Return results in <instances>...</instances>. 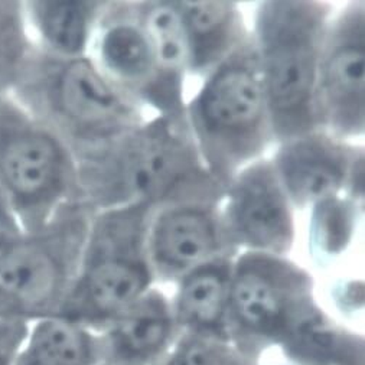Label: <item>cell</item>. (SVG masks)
I'll use <instances>...</instances> for the list:
<instances>
[{
	"mask_svg": "<svg viewBox=\"0 0 365 365\" xmlns=\"http://www.w3.org/2000/svg\"><path fill=\"white\" fill-rule=\"evenodd\" d=\"M74 159L81 201L94 212L225 195L202 165L188 125L162 115Z\"/></svg>",
	"mask_w": 365,
	"mask_h": 365,
	"instance_id": "cell-1",
	"label": "cell"
},
{
	"mask_svg": "<svg viewBox=\"0 0 365 365\" xmlns=\"http://www.w3.org/2000/svg\"><path fill=\"white\" fill-rule=\"evenodd\" d=\"M11 96L63 139L74 158L146 121L142 106L117 88L91 56H56L38 45Z\"/></svg>",
	"mask_w": 365,
	"mask_h": 365,
	"instance_id": "cell-2",
	"label": "cell"
},
{
	"mask_svg": "<svg viewBox=\"0 0 365 365\" xmlns=\"http://www.w3.org/2000/svg\"><path fill=\"white\" fill-rule=\"evenodd\" d=\"M332 8L309 0H270L257 6L252 32L274 142L319 130L315 86Z\"/></svg>",
	"mask_w": 365,
	"mask_h": 365,
	"instance_id": "cell-3",
	"label": "cell"
},
{
	"mask_svg": "<svg viewBox=\"0 0 365 365\" xmlns=\"http://www.w3.org/2000/svg\"><path fill=\"white\" fill-rule=\"evenodd\" d=\"M185 117L202 165L222 190L274 142L252 35L205 77Z\"/></svg>",
	"mask_w": 365,
	"mask_h": 365,
	"instance_id": "cell-4",
	"label": "cell"
},
{
	"mask_svg": "<svg viewBox=\"0 0 365 365\" xmlns=\"http://www.w3.org/2000/svg\"><path fill=\"white\" fill-rule=\"evenodd\" d=\"M153 211L152 204L138 202L94 214L59 318L98 334L152 289L146 240Z\"/></svg>",
	"mask_w": 365,
	"mask_h": 365,
	"instance_id": "cell-5",
	"label": "cell"
},
{
	"mask_svg": "<svg viewBox=\"0 0 365 365\" xmlns=\"http://www.w3.org/2000/svg\"><path fill=\"white\" fill-rule=\"evenodd\" d=\"M94 211L61 207L35 232L12 235L0 256V318L29 324L58 317L77 279Z\"/></svg>",
	"mask_w": 365,
	"mask_h": 365,
	"instance_id": "cell-6",
	"label": "cell"
},
{
	"mask_svg": "<svg viewBox=\"0 0 365 365\" xmlns=\"http://www.w3.org/2000/svg\"><path fill=\"white\" fill-rule=\"evenodd\" d=\"M312 276L286 256L245 252L234 259L228 294V336L234 349L259 364L321 317Z\"/></svg>",
	"mask_w": 365,
	"mask_h": 365,
	"instance_id": "cell-7",
	"label": "cell"
},
{
	"mask_svg": "<svg viewBox=\"0 0 365 365\" xmlns=\"http://www.w3.org/2000/svg\"><path fill=\"white\" fill-rule=\"evenodd\" d=\"M0 187L21 232L43 228L61 207L81 201L71 149L11 94L0 96Z\"/></svg>",
	"mask_w": 365,
	"mask_h": 365,
	"instance_id": "cell-8",
	"label": "cell"
},
{
	"mask_svg": "<svg viewBox=\"0 0 365 365\" xmlns=\"http://www.w3.org/2000/svg\"><path fill=\"white\" fill-rule=\"evenodd\" d=\"M96 32L93 61L101 73L139 106H149L158 115L187 125L184 94L163 80L136 2H107Z\"/></svg>",
	"mask_w": 365,
	"mask_h": 365,
	"instance_id": "cell-9",
	"label": "cell"
},
{
	"mask_svg": "<svg viewBox=\"0 0 365 365\" xmlns=\"http://www.w3.org/2000/svg\"><path fill=\"white\" fill-rule=\"evenodd\" d=\"M315 114L319 130L345 140L365 130V12L349 4L331 18L324 38Z\"/></svg>",
	"mask_w": 365,
	"mask_h": 365,
	"instance_id": "cell-10",
	"label": "cell"
},
{
	"mask_svg": "<svg viewBox=\"0 0 365 365\" xmlns=\"http://www.w3.org/2000/svg\"><path fill=\"white\" fill-rule=\"evenodd\" d=\"M221 208L227 240L238 253L286 256L294 245L290 200L272 160L259 159L241 169L225 190Z\"/></svg>",
	"mask_w": 365,
	"mask_h": 365,
	"instance_id": "cell-11",
	"label": "cell"
},
{
	"mask_svg": "<svg viewBox=\"0 0 365 365\" xmlns=\"http://www.w3.org/2000/svg\"><path fill=\"white\" fill-rule=\"evenodd\" d=\"M220 204L195 198L155 208L146 240L155 280L178 282L210 260L238 256L227 240Z\"/></svg>",
	"mask_w": 365,
	"mask_h": 365,
	"instance_id": "cell-12",
	"label": "cell"
},
{
	"mask_svg": "<svg viewBox=\"0 0 365 365\" xmlns=\"http://www.w3.org/2000/svg\"><path fill=\"white\" fill-rule=\"evenodd\" d=\"M272 163L293 208L364 192V150L322 130L280 143Z\"/></svg>",
	"mask_w": 365,
	"mask_h": 365,
	"instance_id": "cell-13",
	"label": "cell"
},
{
	"mask_svg": "<svg viewBox=\"0 0 365 365\" xmlns=\"http://www.w3.org/2000/svg\"><path fill=\"white\" fill-rule=\"evenodd\" d=\"M97 335L101 365H160L180 332L170 302L152 287Z\"/></svg>",
	"mask_w": 365,
	"mask_h": 365,
	"instance_id": "cell-14",
	"label": "cell"
},
{
	"mask_svg": "<svg viewBox=\"0 0 365 365\" xmlns=\"http://www.w3.org/2000/svg\"><path fill=\"white\" fill-rule=\"evenodd\" d=\"M175 6L185 32L191 74L205 78L252 35L237 2L180 0Z\"/></svg>",
	"mask_w": 365,
	"mask_h": 365,
	"instance_id": "cell-15",
	"label": "cell"
},
{
	"mask_svg": "<svg viewBox=\"0 0 365 365\" xmlns=\"http://www.w3.org/2000/svg\"><path fill=\"white\" fill-rule=\"evenodd\" d=\"M234 259L222 256L210 260L176 282L170 307L180 334L230 342L227 319Z\"/></svg>",
	"mask_w": 365,
	"mask_h": 365,
	"instance_id": "cell-16",
	"label": "cell"
},
{
	"mask_svg": "<svg viewBox=\"0 0 365 365\" xmlns=\"http://www.w3.org/2000/svg\"><path fill=\"white\" fill-rule=\"evenodd\" d=\"M107 2L96 0H32L25 2L26 22L48 53L86 56Z\"/></svg>",
	"mask_w": 365,
	"mask_h": 365,
	"instance_id": "cell-17",
	"label": "cell"
},
{
	"mask_svg": "<svg viewBox=\"0 0 365 365\" xmlns=\"http://www.w3.org/2000/svg\"><path fill=\"white\" fill-rule=\"evenodd\" d=\"M15 365H101L98 335L59 317L32 322Z\"/></svg>",
	"mask_w": 365,
	"mask_h": 365,
	"instance_id": "cell-18",
	"label": "cell"
},
{
	"mask_svg": "<svg viewBox=\"0 0 365 365\" xmlns=\"http://www.w3.org/2000/svg\"><path fill=\"white\" fill-rule=\"evenodd\" d=\"M282 349L296 365H364V339L324 314L300 328Z\"/></svg>",
	"mask_w": 365,
	"mask_h": 365,
	"instance_id": "cell-19",
	"label": "cell"
},
{
	"mask_svg": "<svg viewBox=\"0 0 365 365\" xmlns=\"http://www.w3.org/2000/svg\"><path fill=\"white\" fill-rule=\"evenodd\" d=\"M136 8L152 39L163 80L176 93L184 94V78L188 73V49L175 2H136Z\"/></svg>",
	"mask_w": 365,
	"mask_h": 365,
	"instance_id": "cell-20",
	"label": "cell"
},
{
	"mask_svg": "<svg viewBox=\"0 0 365 365\" xmlns=\"http://www.w3.org/2000/svg\"><path fill=\"white\" fill-rule=\"evenodd\" d=\"M36 43L28 32L25 2L0 0V96L12 94Z\"/></svg>",
	"mask_w": 365,
	"mask_h": 365,
	"instance_id": "cell-21",
	"label": "cell"
},
{
	"mask_svg": "<svg viewBox=\"0 0 365 365\" xmlns=\"http://www.w3.org/2000/svg\"><path fill=\"white\" fill-rule=\"evenodd\" d=\"M355 201L335 197L312 207L311 249L315 257L328 260L346 249L355 224Z\"/></svg>",
	"mask_w": 365,
	"mask_h": 365,
	"instance_id": "cell-22",
	"label": "cell"
},
{
	"mask_svg": "<svg viewBox=\"0 0 365 365\" xmlns=\"http://www.w3.org/2000/svg\"><path fill=\"white\" fill-rule=\"evenodd\" d=\"M160 365H259L240 355L230 342L180 334Z\"/></svg>",
	"mask_w": 365,
	"mask_h": 365,
	"instance_id": "cell-23",
	"label": "cell"
},
{
	"mask_svg": "<svg viewBox=\"0 0 365 365\" xmlns=\"http://www.w3.org/2000/svg\"><path fill=\"white\" fill-rule=\"evenodd\" d=\"M29 327L31 324L22 319L0 318V365H15Z\"/></svg>",
	"mask_w": 365,
	"mask_h": 365,
	"instance_id": "cell-24",
	"label": "cell"
},
{
	"mask_svg": "<svg viewBox=\"0 0 365 365\" xmlns=\"http://www.w3.org/2000/svg\"><path fill=\"white\" fill-rule=\"evenodd\" d=\"M0 232L11 235L21 234V228L12 214V210L9 207V202L5 197L2 187H0Z\"/></svg>",
	"mask_w": 365,
	"mask_h": 365,
	"instance_id": "cell-25",
	"label": "cell"
},
{
	"mask_svg": "<svg viewBox=\"0 0 365 365\" xmlns=\"http://www.w3.org/2000/svg\"><path fill=\"white\" fill-rule=\"evenodd\" d=\"M11 237H12L11 234L0 232V256H2V253H4V250H5V247H6V245H8V241H9Z\"/></svg>",
	"mask_w": 365,
	"mask_h": 365,
	"instance_id": "cell-26",
	"label": "cell"
}]
</instances>
